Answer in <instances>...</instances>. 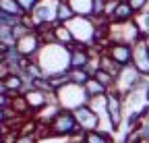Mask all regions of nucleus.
Returning <instances> with one entry per match:
<instances>
[{
  "label": "nucleus",
  "instance_id": "1",
  "mask_svg": "<svg viewBox=\"0 0 149 143\" xmlns=\"http://www.w3.org/2000/svg\"><path fill=\"white\" fill-rule=\"evenodd\" d=\"M35 64L42 68L46 77H54L60 73L70 70V48L56 44V42H44L42 50L35 54Z\"/></svg>",
  "mask_w": 149,
  "mask_h": 143
},
{
  "label": "nucleus",
  "instance_id": "2",
  "mask_svg": "<svg viewBox=\"0 0 149 143\" xmlns=\"http://www.w3.org/2000/svg\"><path fill=\"white\" fill-rule=\"evenodd\" d=\"M70 29L74 44L85 48H97V23L93 17H74L66 23Z\"/></svg>",
  "mask_w": 149,
  "mask_h": 143
},
{
  "label": "nucleus",
  "instance_id": "3",
  "mask_svg": "<svg viewBox=\"0 0 149 143\" xmlns=\"http://www.w3.org/2000/svg\"><path fill=\"white\" fill-rule=\"evenodd\" d=\"M46 129H48V135L60 137V139H72V137L83 133L77 118H74V112L72 110H62V108L56 112V116L50 120V124Z\"/></svg>",
  "mask_w": 149,
  "mask_h": 143
},
{
  "label": "nucleus",
  "instance_id": "4",
  "mask_svg": "<svg viewBox=\"0 0 149 143\" xmlns=\"http://www.w3.org/2000/svg\"><path fill=\"white\" fill-rule=\"evenodd\" d=\"M54 98H56V104L62 110H77L81 106L89 104V96L85 93L83 85H74V83H68V85L60 87L54 93Z\"/></svg>",
  "mask_w": 149,
  "mask_h": 143
},
{
  "label": "nucleus",
  "instance_id": "5",
  "mask_svg": "<svg viewBox=\"0 0 149 143\" xmlns=\"http://www.w3.org/2000/svg\"><path fill=\"white\" fill-rule=\"evenodd\" d=\"M124 106H126V98L122 93H118L116 89H110L106 93V108H108V122H110V129L116 131L122 127L124 122Z\"/></svg>",
  "mask_w": 149,
  "mask_h": 143
},
{
  "label": "nucleus",
  "instance_id": "6",
  "mask_svg": "<svg viewBox=\"0 0 149 143\" xmlns=\"http://www.w3.org/2000/svg\"><path fill=\"white\" fill-rule=\"evenodd\" d=\"M42 46H44V35L40 31H31V33L25 35V38L15 42V48H17L19 54L23 58H31V60L35 58L37 52L42 50Z\"/></svg>",
  "mask_w": 149,
  "mask_h": 143
},
{
  "label": "nucleus",
  "instance_id": "7",
  "mask_svg": "<svg viewBox=\"0 0 149 143\" xmlns=\"http://www.w3.org/2000/svg\"><path fill=\"white\" fill-rule=\"evenodd\" d=\"M106 54L114 60L120 68L133 64V46L130 44H122V42H108L106 44Z\"/></svg>",
  "mask_w": 149,
  "mask_h": 143
},
{
  "label": "nucleus",
  "instance_id": "8",
  "mask_svg": "<svg viewBox=\"0 0 149 143\" xmlns=\"http://www.w3.org/2000/svg\"><path fill=\"white\" fill-rule=\"evenodd\" d=\"M74 112V118H77V122H79V127H81V131L85 133V131H95V129H100V124H102V120H100V116L93 112V108L89 104H85V106H81V108H77V110H72Z\"/></svg>",
  "mask_w": 149,
  "mask_h": 143
},
{
  "label": "nucleus",
  "instance_id": "9",
  "mask_svg": "<svg viewBox=\"0 0 149 143\" xmlns=\"http://www.w3.org/2000/svg\"><path fill=\"white\" fill-rule=\"evenodd\" d=\"M133 66L139 70L143 77L149 79V48L145 46L143 40L133 46Z\"/></svg>",
  "mask_w": 149,
  "mask_h": 143
},
{
  "label": "nucleus",
  "instance_id": "10",
  "mask_svg": "<svg viewBox=\"0 0 149 143\" xmlns=\"http://www.w3.org/2000/svg\"><path fill=\"white\" fill-rule=\"evenodd\" d=\"M135 10L130 8V4L126 2V0H118V4L114 8V13H112L110 17V23H130V21H135Z\"/></svg>",
  "mask_w": 149,
  "mask_h": 143
},
{
  "label": "nucleus",
  "instance_id": "11",
  "mask_svg": "<svg viewBox=\"0 0 149 143\" xmlns=\"http://www.w3.org/2000/svg\"><path fill=\"white\" fill-rule=\"evenodd\" d=\"M52 40H54L56 44L66 46V48H72V46H74V38H72L70 29H68L66 25H62V23H56V25L52 27Z\"/></svg>",
  "mask_w": 149,
  "mask_h": 143
},
{
  "label": "nucleus",
  "instance_id": "12",
  "mask_svg": "<svg viewBox=\"0 0 149 143\" xmlns=\"http://www.w3.org/2000/svg\"><path fill=\"white\" fill-rule=\"evenodd\" d=\"M83 89H85V93L89 96V100H91V98H100V96H106V93L110 91V89H108L106 85H102V83H100L95 77H93V75H91V77L85 81Z\"/></svg>",
  "mask_w": 149,
  "mask_h": 143
},
{
  "label": "nucleus",
  "instance_id": "13",
  "mask_svg": "<svg viewBox=\"0 0 149 143\" xmlns=\"http://www.w3.org/2000/svg\"><path fill=\"white\" fill-rule=\"evenodd\" d=\"M77 17H93V0H66Z\"/></svg>",
  "mask_w": 149,
  "mask_h": 143
},
{
  "label": "nucleus",
  "instance_id": "14",
  "mask_svg": "<svg viewBox=\"0 0 149 143\" xmlns=\"http://www.w3.org/2000/svg\"><path fill=\"white\" fill-rule=\"evenodd\" d=\"M83 143H114L112 135L108 131L95 129V131H85L83 133Z\"/></svg>",
  "mask_w": 149,
  "mask_h": 143
},
{
  "label": "nucleus",
  "instance_id": "15",
  "mask_svg": "<svg viewBox=\"0 0 149 143\" xmlns=\"http://www.w3.org/2000/svg\"><path fill=\"white\" fill-rule=\"evenodd\" d=\"M0 15H8V17H15V19L25 17L21 6L17 4V0H0Z\"/></svg>",
  "mask_w": 149,
  "mask_h": 143
},
{
  "label": "nucleus",
  "instance_id": "16",
  "mask_svg": "<svg viewBox=\"0 0 149 143\" xmlns=\"http://www.w3.org/2000/svg\"><path fill=\"white\" fill-rule=\"evenodd\" d=\"M74 10L70 8V4L66 2V0H58V23H62V25H66L70 19H74Z\"/></svg>",
  "mask_w": 149,
  "mask_h": 143
},
{
  "label": "nucleus",
  "instance_id": "17",
  "mask_svg": "<svg viewBox=\"0 0 149 143\" xmlns=\"http://www.w3.org/2000/svg\"><path fill=\"white\" fill-rule=\"evenodd\" d=\"M93 77H95L102 85H106L108 89H114L116 87V77L112 75V73H108V70H102V68H97L95 73H93Z\"/></svg>",
  "mask_w": 149,
  "mask_h": 143
},
{
  "label": "nucleus",
  "instance_id": "18",
  "mask_svg": "<svg viewBox=\"0 0 149 143\" xmlns=\"http://www.w3.org/2000/svg\"><path fill=\"white\" fill-rule=\"evenodd\" d=\"M68 75H70V83H74V85H85V81L91 77L89 70H74V68L68 70Z\"/></svg>",
  "mask_w": 149,
  "mask_h": 143
},
{
  "label": "nucleus",
  "instance_id": "19",
  "mask_svg": "<svg viewBox=\"0 0 149 143\" xmlns=\"http://www.w3.org/2000/svg\"><path fill=\"white\" fill-rule=\"evenodd\" d=\"M37 141H40V135L35 131L33 133H17L10 139V143H37Z\"/></svg>",
  "mask_w": 149,
  "mask_h": 143
},
{
  "label": "nucleus",
  "instance_id": "20",
  "mask_svg": "<svg viewBox=\"0 0 149 143\" xmlns=\"http://www.w3.org/2000/svg\"><path fill=\"white\" fill-rule=\"evenodd\" d=\"M135 23L139 25V29L143 31V35H149V10L137 15V17H135Z\"/></svg>",
  "mask_w": 149,
  "mask_h": 143
},
{
  "label": "nucleus",
  "instance_id": "21",
  "mask_svg": "<svg viewBox=\"0 0 149 143\" xmlns=\"http://www.w3.org/2000/svg\"><path fill=\"white\" fill-rule=\"evenodd\" d=\"M126 2L130 4V8L135 10V15H141L147 10V4H149V0H126Z\"/></svg>",
  "mask_w": 149,
  "mask_h": 143
},
{
  "label": "nucleus",
  "instance_id": "22",
  "mask_svg": "<svg viewBox=\"0 0 149 143\" xmlns=\"http://www.w3.org/2000/svg\"><path fill=\"white\" fill-rule=\"evenodd\" d=\"M106 2L108 0H93V19H104Z\"/></svg>",
  "mask_w": 149,
  "mask_h": 143
},
{
  "label": "nucleus",
  "instance_id": "23",
  "mask_svg": "<svg viewBox=\"0 0 149 143\" xmlns=\"http://www.w3.org/2000/svg\"><path fill=\"white\" fill-rule=\"evenodd\" d=\"M37 2H40V0H17V4L21 6V10H23L25 15H31L33 8L37 6Z\"/></svg>",
  "mask_w": 149,
  "mask_h": 143
},
{
  "label": "nucleus",
  "instance_id": "24",
  "mask_svg": "<svg viewBox=\"0 0 149 143\" xmlns=\"http://www.w3.org/2000/svg\"><path fill=\"white\" fill-rule=\"evenodd\" d=\"M10 73H13V68L6 64V60H4V62H0V81H4Z\"/></svg>",
  "mask_w": 149,
  "mask_h": 143
},
{
  "label": "nucleus",
  "instance_id": "25",
  "mask_svg": "<svg viewBox=\"0 0 149 143\" xmlns=\"http://www.w3.org/2000/svg\"><path fill=\"white\" fill-rule=\"evenodd\" d=\"M10 93H6V91H0V108H8L10 106Z\"/></svg>",
  "mask_w": 149,
  "mask_h": 143
},
{
  "label": "nucleus",
  "instance_id": "26",
  "mask_svg": "<svg viewBox=\"0 0 149 143\" xmlns=\"http://www.w3.org/2000/svg\"><path fill=\"white\" fill-rule=\"evenodd\" d=\"M0 143H10V139L8 137H0Z\"/></svg>",
  "mask_w": 149,
  "mask_h": 143
}]
</instances>
